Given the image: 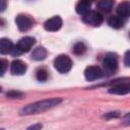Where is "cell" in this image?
Listing matches in <instances>:
<instances>
[{
	"label": "cell",
	"mask_w": 130,
	"mask_h": 130,
	"mask_svg": "<svg viewBox=\"0 0 130 130\" xmlns=\"http://www.w3.org/2000/svg\"><path fill=\"white\" fill-rule=\"evenodd\" d=\"M13 49V44L9 39L2 38L0 39V54L6 55L8 53H11Z\"/></svg>",
	"instance_id": "8fae6325"
},
{
	"label": "cell",
	"mask_w": 130,
	"mask_h": 130,
	"mask_svg": "<svg viewBox=\"0 0 130 130\" xmlns=\"http://www.w3.org/2000/svg\"><path fill=\"white\" fill-rule=\"evenodd\" d=\"M113 6H114V1H112V0H102V1L98 2V7L101 10L106 11V12L111 11Z\"/></svg>",
	"instance_id": "2e32d148"
},
{
	"label": "cell",
	"mask_w": 130,
	"mask_h": 130,
	"mask_svg": "<svg viewBox=\"0 0 130 130\" xmlns=\"http://www.w3.org/2000/svg\"><path fill=\"white\" fill-rule=\"evenodd\" d=\"M90 5H91V3L89 1H79L76 4L75 10H76V12L78 14H80V15L83 16L88 11H90Z\"/></svg>",
	"instance_id": "4fadbf2b"
},
{
	"label": "cell",
	"mask_w": 130,
	"mask_h": 130,
	"mask_svg": "<svg viewBox=\"0 0 130 130\" xmlns=\"http://www.w3.org/2000/svg\"><path fill=\"white\" fill-rule=\"evenodd\" d=\"M85 50H86V47H85V45H84L83 43H76V44L73 46L72 52H73L75 55L79 56V55H82V54L85 52Z\"/></svg>",
	"instance_id": "e0dca14e"
},
{
	"label": "cell",
	"mask_w": 130,
	"mask_h": 130,
	"mask_svg": "<svg viewBox=\"0 0 130 130\" xmlns=\"http://www.w3.org/2000/svg\"><path fill=\"white\" fill-rule=\"evenodd\" d=\"M61 102L62 100L60 98H53V99L39 101V102H36L34 104L27 105L26 107L22 108V110L20 111V114L21 115H32L37 113H42L44 111H47L51 108L58 106Z\"/></svg>",
	"instance_id": "6da1fadb"
},
{
	"label": "cell",
	"mask_w": 130,
	"mask_h": 130,
	"mask_svg": "<svg viewBox=\"0 0 130 130\" xmlns=\"http://www.w3.org/2000/svg\"><path fill=\"white\" fill-rule=\"evenodd\" d=\"M36 43V40L31 37H24L22 39H20L18 41V43L16 44L15 47H13L12 51H11V54L13 56H17V55H20L22 53H25V52H28L32 46L35 45Z\"/></svg>",
	"instance_id": "7a4b0ae2"
},
{
	"label": "cell",
	"mask_w": 130,
	"mask_h": 130,
	"mask_svg": "<svg viewBox=\"0 0 130 130\" xmlns=\"http://www.w3.org/2000/svg\"><path fill=\"white\" fill-rule=\"evenodd\" d=\"M41 129H42V124H40V123L34 124L27 128V130H41Z\"/></svg>",
	"instance_id": "7402d4cb"
},
{
	"label": "cell",
	"mask_w": 130,
	"mask_h": 130,
	"mask_svg": "<svg viewBox=\"0 0 130 130\" xmlns=\"http://www.w3.org/2000/svg\"><path fill=\"white\" fill-rule=\"evenodd\" d=\"M129 55H130V52L129 51H127L126 52V54H125V65L126 66H129L130 65V62H129Z\"/></svg>",
	"instance_id": "cb8c5ba5"
},
{
	"label": "cell",
	"mask_w": 130,
	"mask_h": 130,
	"mask_svg": "<svg viewBox=\"0 0 130 130\" xmlns=\"http://www.w3.org/2000/svg\"><path fill=\"white\" fill-rule=\"evenodd\" d=\"M15 23H16V25H17L19 30L26 31L29 28H31V26L34 25V19L28 15L19 14L15 18Z\"/></svg>",
	"instance_id": "5b68a950"
},
{
	"label": "cell",
	"mask_w": 130,
	"mask_h": 130,
	"mask_svg": "<svg viewBox=\"0 0 130 130\" xmlns=\"http://www.w3.org/2000/svg\"><path fill=\"white\" fill-rule=\"evenodd\" d=\"M108 22H109L110 26H112L114 28H121L124 25V20L120 16H118V15H112V16H110Z\"/></svg>",
	"instance_id": "9a60e30c"
},
{
	"label": "cell",
	"mask_w": 130,
	"mask_h": 130,
	"mask_svg": "<svg viewBox=\"0 0 130 130\" xmlns=\"http://www.w3.org/2000/svg\"><path fill=\"white\" fill-rule=\"evenodd\" d=\"M36 77L39 81H46L48 79V71L44 68H41L37 71L36 73Z\"/></svg>",
	"instance_id": "ac0fdd59"
},
{
	"label": "cell",
	"mask_w": 130,
	"mask_h": 130,
	"mask_svg": "<svg viewBox=\"0 0 130 130\" xmlns=\"http://www.w3.org/2000/svg\"><path fill=\"white\" fill-rule=\"evenodd\" d=\"M84 76L86 80L93 81V80L102 78L104 76V71L98 66H88L84 70Z\"/></svg>",
	"instance_id": "8992f818"
},
{
	"label": "cell",
	"mask_w": 130,
	"mask_h": 130,
	"mask_svg": "<svg viewBox=\"0 0 130 130\" xmlns=\"http://www.w3.org/2000/svg\"><path fill=\"white\" fill-rule=\"evenodd\" d=\"M11 73L14 75H22L26 71V64L21 60H14L10 66Z\"/></svg>",
	"instance_id": "9c48e42d"
},
{
	"label": "cell",
	"mask_w": 130,
	"mask_h": 130,
	"mask_svg": "<svg viewBox=\"0 0 130 130\" xmlns=\"http://www.w3.org/2000/svg\"><path fill=\"white\" fill-rule=\"evenodd\" d=\"M0 92H1V87H0Z\"/></svg>",
	"instance_id": "d4e9b609"
},
{
	"label": "cell",
	"mask_w": 130,
	"mask_h": 130,
	"mask_svg": "<svg viewBox=\"0 0 130 130\" xmlns=\"http://www.w3.org/2000/svg\"><path fill=\"white\" fill-rule=\"evenodd\" d=\"M47 57V50L43 47L36 48L31 53V58L36 61H42Z\"/></svg>",
	"instance_id": "5bb4252c"
},
{
	"label": "cell",
	"mask_w": 130,
	"mask_h": 130,
	"mask_svg": "<svg viewBox=\"0 0 130 130\" xmlns=\"http://www.w3.org/2000/svg\"><path fill=\"white\" fill-rule=\"evenodd\" d=\"M6 69H7V62L3 59H0V76L4 74Z\"/></svg>",
	"instance_id": "d6986e66"
},
{
	"label": "cell",
	"mask_w": 130,
	"mask_h": 130,
	"mask_svg": "<svg viewBox=\"0 0 130 130\" xmlns=\"http://www.w3.org/2000/svg\"><path fill=\"white\" fill-rule=\"evenodd\" d=\"M7 96L12 98V99H15V98H20V96H22V93L19 92V91H14V90H12V91L7 92Z\"/></svg>",
	"instance_id": "ffe728a7"
},
{
	"label": "cell",
	"mask_w": 130,
	"mask_h": 130,
	"mask_svg": "<svg viewBox=\"0 0 130 130\" xmlns=\"http://www.w3.org/2000/svg\"><path fill=\"white\" fill-rule=\"evenodd\" d=\"M0 130H4V129H0Z\"/></svg>",
	"instance_id": "484cf974"
},
{
	"label": "cell",
	"mask_w": 130,
	"mask_h": 130,
	"mask_svg": "<svg viewBox=\"0 0 130 130\" xmlns=\"http://www.w3.org/2000/svg\"><path fill=\"white\" fill-rule=\"evenodd\" d=\"M120 116L119 112H111V113H108L106 114V118H118Z\"/></svg>",
	"instance_id": "44dd1931"
},
{
	"label": "cell",
	"mask_w": 130,
	"mask_h": 130,
	"mask_svg": "<svg viewBox=\"0 0 130 130\" xmlns=\"http://www.w3.org/2000/svg\"><path fill=\"white\" fill-rule=\"evenodd\" d=\"M6 6H7V2L4 1V0H0V12L1 11H4L5 8H6Z\"/></svg>",
	"instance_id": "603a6c76"
},
{
	"label": "cell",
	"mask_w": 130,
	"mask_h": 130,
	"mask_svg": "<svg viewBox=\"0 0 130 130\" xmlns=\"http://www.w3.org/2000/svg\"><path fill=\"white\" fill-rule=\"evenodd\" d=\"M62 26V19L59 16H54L50 19H48L44 23V27L46 30L49 31H57Z\"/></svg>",
	"instance_id": "ba28073f"
},
{
	"label": "cell",
	"mask_w": 130,
	"mask_h": 130,
	"mask_svg": "<svg viewBox=\"0 0 130 130\" xmlns=\"http://www.w3.org/2000/svg\"><path fill=\"white\" fill-rule=\"evenodd\" d=\"M82 20L86 24H89L92 26H99L102 24L104 18H103V15L101 13H99L98 11H91L90 10L82 16Z\"/></svg>",
	"instance_id": "277c9868"
},
{
	"label": "cell",
	"mask_w": 130,
	"mask_h": 130,
	"mask_svg": "<svg viewBox=\"0 0 130 130\" xmlns=\"http://www.w3.org/2000/svg\"><path fill=\"white\" fill-rule=\"evenodd\" d=\"M72 60L67 55H59L54 60V67L60 73H67L72 67Z\"/></svg>",
	"instance_id": "3957f363"
},
{
	"label": "cell",
	"mask_w": 130,
	"mask_h": 130,
	"mask_svg": "<svg viewBox=\"0 0 130 130\" xmlns=\"http://www.w3.org/2000/svg\"><path fill=\"white\" fill-rule=\"evenodd\" d=\"M117 14L121 18H127L130 15V3L129 2H122L117 7Z\"/></svg>",
	"instance_id": "7c38bea8"
},
{
	"label": "cell",
	"mask_w": 130,
	"mask_h": 130,
	"mask_svg": "<svg viewBox=\"0 0 130 130\" xmlns=\"http://www.w3.org/2000/svg\"><path fill=\"white\" fill-rule=\"evenodd\" d=\"M103 67L105 69L106 72L108 73H113L116 71V69L118 68V60L115 56L113 55H108L104 58L103 60Z\"/></svg>",
	"instance_id": "52a82bcc"
},
{
	"label": "cell",
	"mask_w": 130,
	"mask_h": 130,
	"mask_svg": "<svg viewBox=\"0 0 130 130\" xmlns=\"http://www.w3.org/2000/svg\"><path fill=\"white\" fill-rule=\"evenodd\" d=\"M129 91H130V87L128 83H122V82L115 84L109 89V92L113 94H127Z\"/></svg>",
	"instance_id": "30bf717a"
}]
</instances>
